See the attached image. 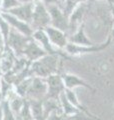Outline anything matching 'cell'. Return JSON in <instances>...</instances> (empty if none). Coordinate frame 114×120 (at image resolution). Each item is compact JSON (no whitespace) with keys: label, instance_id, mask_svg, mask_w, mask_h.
<instances>
[{"label":"cell","instance_id":"19","mask_svg":"<svg viewBox=\"0 0 114 120\" xmlns=\"http://www.w3.org/2000/svg\"><path fill=\"white\" fill-rule=\"evenodd\" d=\"M64 93H65L67 99L69 100L70 102L73 104L79 111L84 112V113L88 114V115H90V116H94V115L91 113V112L84 106V105H83V104L80 102V100L78 99V97H77V95H76V93L74 92V89H66V88H65V90H64Z\"/></svg>","mask_w":114,"mask_h":120},{"label":"cell","instance_id":"20","mask_svg":"<svg viewBox=\"0 0 114 120\" xmlns=\"http://www.w3.org/2000/svg\"><path fill=\"white\" fill-rule=\"evenodd\" d=\"M59 100H60V104H61V108H62V112L64 115H73L75 113H78V112H81L79 111L77 108H76L73 104H72L69 100L67 99V97L65 95L64 91L60 94L59 96Z\"/></svg>","mask_w":114,"mask_h":120},{"label":"cell","instance_id":"22","mask_svg":"<svg viewBox=\"0 0 114 120\" xmlns=\"http://www.w3.org/2000/svg\"><path fill=\"white\" fill-rule=\"evenodd\" d=\"M32 79H33V76H28V77H26L25 79L20 81L17 85L14 86L15 92H16L19 96L26 98V94H27V91H28V89L30 87V84H31V82H32Z\"/></svg>","mask_w":114,"mask_h":120},{"label":"cell","instance_id":"11","mask_svg":"<svg viewBox=\"0 0 114 120\" xmlns=\"http://www.w3.org/2000/svg\"><path fill=\"white\" fill-rule=\"evenodd\" d=\"M32 38L35 41H37L38 44L43 48L47 54H59L60 56H63V57L65 56V54L60 53L59 52L60 50L56 49V48L51 44L50 40H49V37H48L47 33L44 29L34 30L33 34H32Z\"/></svg>","mask_w":114,"mask_h":120},{"label":"cell","instance_id":"24","mask_svg":"<svg viewBox=\"0 0 114 120\" xmlns=\"http://www.w3.org/2000/svg\"><path fill=\"white\" fill-rule=\"evenodd\" d=\"M16 119L17 120H33L31 110H30V106H29V102L27 99L25 100L23 107L21 108L20 112L16 116Z\"/></svg>","mask_w":114,"mask_h":120},{"label":"cell","instance_id":"37","mask_svg":"<svg viewBox=\"0 0 114 120\" xmlns=\"http://www.w3.org/2000/svg\"><path fill=\"white\" fill-rule=\"evenodd\" d=\"M109 1H110V2H113V1H114V0H109Z\"/></svg>","mask_w":114,"mask_h":120},{"label":"cell","instance_id":"4","mask_svg":"<svg viewBox=\"0 0 114 120\" xmlns=\"http://www.w3.org/2000/svg\"><path fill=\"white\" fill-rule=\"evenodd\" d=\"M50 14V25L68 33L69 30V20L62 8V5H50L47 6Z\"/></svg>","mask_w":114,"mask_h":120},{"label":"cell","instance_id":"35","mask_svg":"<svg viewBox=\"0 0 114 120\" xmlns=\"http://www.w3.org/2000/svg\"><path fill=\"white\" fill-rule=\"evenodd\" d=\"M111 15H112V20H113V23H114V4L111 8Z\"/></svg>","mask_w":114,"mask_h":120},{"label":"cell","instance_id":"7","mask_svg":"<svg viewBox=\"0 0 114 120\" xmlns=\"http://www.w3.org/2000/svg\"><path fill=\"white\" fill-rule=\"evenodd\" d=\"M47 95V84L45 78L33 76L32 82L26 94V99H44Z\"/></svg>","mask_w":114,"mask_h":120},{"label":"cell","instance_id":"30","mask_svg":"<svg viewBox=\"0 0 114 120\" xmlns=\"http://www.w3.org/2000/svg\"><path fill=\"white\" fill-rule=\"evenodd\" d=\"M41 2L45 4L46 6L50 5H62V2L60 0H40Z\"/></svg>","mask_w":114,"mask_h":120},{"label":"cell","instance_id":"9","mask_svg":"<svg viewBox=\"0 0 114 120\" xmlns=\"http://www.w3.org/2000/svg\"><path fill=\"white\" fill-rule=\"evenodd\" d=\"M87 3H83L77 6L72 11L71 14L68 16L69 20V30H68V35H71L74 33L82 24H84V16L86 13Z\"/></svg>","mask_w":114,"mask_h":120},{"label":"cell","instance_id":"31","mask_svg":"<svg viewBox=\"0 0 114 120\" xmlns=\"http://www.w3.org/2000/svg\"><path fill=\"white\" fill-rule=\"evenodd\" d=\"M5 49V42H4V39L2 37V34L0 32V51H3Z\"/></svg>","mask_w":114,"mask_h":120},{"label":"cell","instance_id":"27","mask_svg":"<svg viewBox=\"0 0 114 120\" xmlns=\"http://www.w3.org/2000/svg\"><path fill=\"white\" fill-rule=\"evenodd\" d=\"M19 4V0H0V12H8Z\"/></svg>","mask_w":114,"mask_h":120},{"label":"cell","instance_id":"29","mask_svg":"<svg viewBox=\"0 0 114 120\" xmlns=\"http://www.w3.org/2000/svg\"><path fill=\"white\" fill-rule=\"evenodd\" d=\"M64 118V114L62 111H55L52 112L51 114H49L45 120H63Z\"/></svg>","mask_w":114,"mask_h":120},{"label":"cell","instance_id":"10","mask_svg":"<svg viewBox=\"0 0 114 120\" xmlns=\"http://www.w3.org/2000/svg\"><path fill=\"white\" fill-rule=\"evenodd\" d=\"M47 53L45 52V50L38 44L37 41H35L32 38V36L30 37L29 41L25 45V48L23 52H22V56H24L30 63L33 61H36V60L43 57Z\"/></svg>","mask_w":114,"mask_h":120},{"label":"cell","instance_id":"17","mask_svg":"<svg viewBox=\"0 0 114 120\" xmlns=\"http://www.w3.org/2000/svg\"><path fill=\"white\" fill-rule=\"evenodd\" d=\"M33 120H45L43 111V99H27Z\"/></svg>","mask_w":114,"mask_h":120},{"label":"cell","instance_id":"34","mask_svg":"<svg viewBox=\"0 0 114 120\" xmlns=\"http://www.w3.org/2000/svg\"><path fill=\"white\" fill-rule=\"evenodd\" d=\"M36 0H19L20 3H32V2H35Z\"/></svg>","mask_w":114,"mask_h":120},{"label":"cell","instance_id":"26","mask_svg":"<svg viewBox=\"0 0 114 120\" xmlns=\"http://www.w3.org/2000/svg\"><path fill=\"white\" fill-rule=\"evenodd\" d=\"M99 119V117L97 116H90L88 114L84 113V112H78V113H75L73 115H64L63 120H97Z\"/></svg>","mask_w":114,"mask_h":120},{"label":"cell","instance_id":"18","mask_svg":"<svg viewBox=\"0 0 114 120\" xmlns=\"http://www.w3.org/2000/svg\"><path fill=\"white\" fill-rule=\"evenodd\" d=\"M43 111H44V117L45 118H46L49 114H51L52 112L62 111L59 98L45 97L43 99Z\"/></svg>","mask_w":114,"mask_h":120},{"label":"cell","instance_id":"15","mask_svg":"<svg viewBox=\"0 0 114 120\" xmlns=\"http://www.w3.org/2000/svg\"><path fill=\"white\" fill-rule=\"evenodd\" d=\"M16 58H17V56L15 55V53L10 48L6 47L5 49L2 51L1 61H0V71H1V75L12 70Z\"/></svg>","mask_w":114,"mask_h":120},{"label":"cell","instance_id":"13","mask_svg":"<svg viewBox=\"0 0 114 120\" xmlns=\"http://www.w3.org/2000/svg\"><path fill=\"white\" fill-rule=\"evenodd\" d=\"M62 79L64 82V86H65L66 89H75L77 87H83L90 90L92 92H95L96 89L94 87H92L88 82L85 81L83 78H81L80 76L73 73H63L61 74Z\"/></svg>","mask_w":114,"mask_h":120},{"label":"cell","instance_id":"21","mask_svg":"<svg viewBox=\"0 0 114 120\" xmlns=\"http://www.w3.org/2000/svg\"><path fill=\"white\" fill-rule=\"evenodd\" d=\"M25 100H26V98L19 96L17 93H16V94L11 97L9 100H6V101H8L9 106H10V109L12 110V112L15 114V116H17L18 113L20 112L21 108L23 107Z\"/></svg>","mask_w":114,"mask_h":120},{"label":"cell","instance_id":"42","mask_svg":"<svg viewBox=\"0 0 114 120\" xmlns=\"http://www.w3.org/2000/svg\"><path fill=\"white\" fill-rule=\"evenodd\" d=\"M108 1H109V0H108Z\"/></svg>","mask_w":114,"mask_h":120},{"label":"cell","instance_id":"40","mask_svg":"<svg viewBox=\"0 0 114 120\" xmlns=\"http://www.w3.org/2000/svg\"><path fill=\"white\" fill-rule=\"evenodd\" d=\"M97 120H101V119H100V118H99V119H97Z\"/></svg>","mask_w":114,"mask_h":120},{"label":"cell","instance_id":"5","mask_svg":"<svg viewBox=\"0 0 114 120\" xmlns=\"http://www.w3.org/2000/svg\"><path fill=\"white\" fill-rule=\"evenodd\" d=\"M30 37L31 36H26V35L22 34V33L11 28L10 35L6 42L5 48L6 47L10 48L17 57L18 56H22V52H23L24 48H25V45L27 44V42L29 41Z\"/></svg>","mask_w":114,"mask_h":120},{"label":"cell","instance_id":"38","mask_svg":"<svg viewBox=\"0 0 114 120\" xmlns=\"http://www.w3.org/2000/svg\"><path fill=\"white\" fill-rule=\"evenodd\" d=\"M60 1H61V2H62V4H63V1H64V0H60Z\"/></svg>","mask_w":114,"mask_h":120},{"label":"cell","instance_id":"39","mask_svg":"<svg viewBox=\"0 0 114 120\" xmlns=\"http://www.w3.org/2000/svg\"><path fill=\"white\" fill-rule=\"evenodd\" d=\"M111 3H112V4H114V1H113V2H111Z\"/></svg>","mask_w":114,"mask_h":120},{"label":"cell","instance_id":"36","mask_svg":"<svg viewBox=\"0 0 114 120\" xmlns=\"http://www.w3.org/2000/svg\"><path fill=\"white\" fill-rule=\"evenodd\" d=\"M1 54H2V51H0V61H1ZM0 75H1V71H0Z\"/></svg>","mask_w":114,"mask_h":120},{"label":"cell","instance_id":"28","mask_svg":"<svg viewBox=\"0 0 114 120\" xmlns=\"http://www.w3.org/2000/svg\"><path fill=\"white\" fill-rule=\"evenodd\" d=\"M2 106H3V120H17L15 114L10 109L8 101L2 100Z\"/></svg>","mask_w":114,"mask_h":120},{"label":"cell","instance_id":"14","mask_svg":"<svg viewBox=\"0 0 114 120\" xmlns=\"http://www.w3.org/2000/svg\"><path fill=\"white\" fill-rule=\"evenodd\" d=\"M33 8H34V2L32 3H20L15 8L9 10L7 13H9L13 16L17 17L18 19L22 21H25L27 23H31L32 14H33Z\"/></svg>","mask_w":114,"mask_h":120},{"label":"cell","instance_id":"16","mask_svg":"<svg viewBox=\"0 0 114 120\" xmlns=\"http://www.w3.org/2000/svg\"><path fill=\"white\" fill-rule=\"evenodd\" d=\"M69 42L77 44V45H93L94 44L86 34L84 24H82L74 33L69 35Z\"/></svg>","mask_w":114,"mask_h":120},{"label":"cell","instance_id":"25","mask_svg":"<svg viewBox=\"0 0 114 120\" xmlns=\"http://www.w3.org/2000/svg\"><path fill=\"white\" fill-rule=\"evenodd\" d=\"M10 31H11V26L9 25L8 22L4 19V17L0 14V32H1L2 37H3V39H4L5 45H6L7 40L9 38Z\"/></svg>","mask_w":114,"mask_h":120},{"label":"cell","instance_id":"32","mask_svg":"<svg viewBox=\"0 0 114 120\" xmlns=\"http://www.w3.org/2000/svg\"><path fill=\"white\" fill-rule=\"evenodd\" d=\"M109 37L111 38V42H114V23H113L112 27H111V32H110Z\"/></svg>","mask_w":114,"mask_h":120},{"label":"cell","instance_id":"6","mask_svg":"<svg viewBox=\"0 0 114 120\" xmlns=\"http://www.w3.org/2000/svg\"><path fill=\"white\" fill-rule=\"evenodd\" d=\"M44 30L46 31L47 35L49 37V40H50V42L53 46L60 51L64 50V48L66 47V45L69 42V35H68V33L64 32L58 28L53 27L51 25L47 26Z\"/></svg>","mask_w":114,"mask_h":120},{"label":"cell","instance_id":"33","mask_svg":"<svg viewBox=\"0 0 114 120\" xmlns=\"http://www.w3.org/2000/svg\"><path fill=\"white\" fill-rule=\"evenodd\" d=\"M0 120H3V106H2V101L0 103Z\"/></svg>","mask_w":114,"mask_h":120},{"label":"cell","instance_id":"8","mask_svg":"<svg viewBox=\"0 0 114 120\" xmlns=\"http://www.w3.org/2000/svg\"><path fill=\"white\" fill-rule=\"evenodd\" d=\"M47 84V95L46 97L52 98H59L60 94L65 90L64 82L60 73L51 74L45 78Z\"/></svg>","mask_w":114,"mask_h":120},{"label":"cell","instance_id":"2","mask_svg":"<svg viewBox=\"0 0 114 120\" xmlns=\"http://www.w3.org/2000/svg\"><path fill=\"white\" fill-rule=\"evenodd\" d=\"M111 38L108 36L105 42H102L100 44H93V45H77L71 42H68L66 47L64 48L65 53L71 56H79V55H85L89 53H97L105 50L109 47L111 44Z\"/></svg>","mask_w":114,"mask_h":120},{"label":"cell","instance_id":"1","mask_svg":"<svg viewBox=\"0 0 114 120\" xmlns=\"http://www.w3.org/2000/svg\"><path fill=\"white\" fill-rule=\"evenodd\" d=\"M59 54H46L29 65L31 76L46 78L49 75L59 73Z\"/></svg>","mask_w":114,"mask_h":120},{"label":"cell","instance_id":"3","mask_svg":"<svg viewBox=\"0 0 114 120\" xmlns=\"http://www.w3.org/2000/svg\"><path fill=\"white\" fill-rule=\"evenodd\" d=\"M50 14H49L48 7L43 4L40 0H36L34 2L33 14L31 19V27L33 30L45 29L50 25Z\"/></svg>","mask_w":114,"mask_h":120},{"label":"cell","instance_id":"41","mask_svg":"<svg viewBox=\"0 0 114 120\" xmlns=\"http://www.w3.org/2000/svg\"><path fill=\"white\" fill-rule=\"evenodd\" d=\"M0 77H1V75H0Z\"/></svg>","mask_w":114,"mask_h":120},{"label":"cell","instance_id":"12","mask_svg":"<svg viewBox=\"0 0 114 120\" xmlns=\"http://www.w3.org/2000/svg\"><path fill=\"white\" fill-rule=\"evenodd\" d=\"M0 14L4 17V19L8 22L12 29L16 30V31L20 32V33H22V34H24L26 36H32L34 30L29 23L18 19L17 17H15V16H13V15H11L9 13H7V12H0Z\"/></svg>","mask_w":114,"mask_h":120},{"label":"cell","instance_id":"23","mask_svg":"<svg viewBox=\"0 0 114 120\" xmlns=\"http://www.w3.org/2000/svg\"><path fill=\"white\" fill-rule=\"evenodd\" d=\"M83 3H88V0H64L62 4V8L65 14L67 16H69L76 7L79 6L80 4H83Z\"/></svg>","mask_w":114,"mask_h":120}]
</instances>
